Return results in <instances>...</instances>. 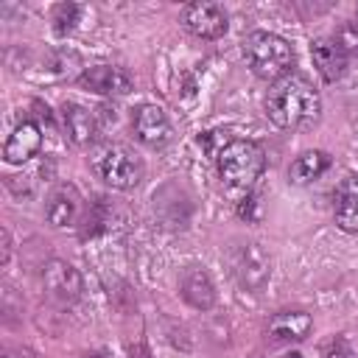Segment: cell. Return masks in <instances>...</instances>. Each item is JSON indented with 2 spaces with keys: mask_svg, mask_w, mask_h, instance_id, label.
<instances>
[{
  "mask_svg": "<svg viewBox=\"0 0 358 358\" xmlns=\"http://www.w3.org/2000/svg\"><path fill=\"white\" fill-rule=\"evenodd\" d=\"M266 115L280 129L305 131V129L316 126V120L322 115V98H319L316 87L305 76L288 73L285 78H280L268 90V95H266Z\"/></svg>",
  "mask_w": 358,
  "mask_h": 358,
  "instance_id": "cell-1",
  "label": "cell"
},
{
  "mask_svg": "<svg viewBox=\"0 0 358 358\" xmlns=\"http://www.w3.org/2000/svg\"><path fill=\"white\" fill-rule=\"evenodd\" d=\"M221 185L235 193H249L266 168V154L255 140H227L215 154Z\"/></svg>",
  "mask_w": 358,
  "mask_h": 358,
  "instance_id": "cell-2",
  "label": "cell"
},
{
  "mask_svg": "<svg viewBox=\"0 0 358 358\" xmlns=\"http://www.w3.org/2000/svg\"><path fill=\"white\" fill-rule=\"evenodd\" d=\"M90 168H92V173L103 185H109L115 190H131V187H137L143 182V173H145L143 159L129 145L109 143V140L92 145V151H90Z\"/></svg>",
  "mask_w": 358,
  "mask_h": 358,
  "instance_id": "cell-3",
  "label": "cell"
},
{
  "mask_svg": "<svg viewBox=\"0 0 358 358\" xmlns=\"http://www.w3.org/2000/svg\"><path fill=\"white\" fill-rule=\"evenodd\" d=\"M241 50H243L249 70L263 81L285 78L294 64V48L271 31H252L241 42Z\"/></svg>",
  "mask_w": 358,
  "mask_h": 358,
  "instance_id": "cell-4",
  "label": "cell"
},
{
  "mask_svg": "<svg viewBox=\"0 0 358 358\" xmlns=\"http://www.w3.org/2000/svg\"><path fill=\"white\" fill-rule=\"evenodd\" d=\"M229 266L235 280L246 291H260L271 274V257L268 252L255 241H241L229 249Z\"/></svg>",
  "mask_w": 358,
  "mask_h": 358,
  "instance_id": "cell-5",
  "label": "cell"
},
{
  "mask_svg": "<svg viewBox=\"0 0 358 358\" xmlns=\"http://www.w3.org/2000/svg\"><path fill=\"white\" fill-rule=\"evenodd\" d=\"M42 285H45V294L59 302V305H73L78 302L81 291H84V282H81V274L67 263V260H48L42 266Z\"/></svg>",
  "mask_w": 358,
  "mask_h": 358,
  "instance_id": "cell-6",
  "label": "cell"
},
{
  "mask_svg": "<svg viewBox=\"0 0 358 358\" xmlns=\"http://www.w3.org/2000/svg\"><path fill=\"white\" fill-rule=\"evenodd\" d=\"M182 25L199 36V39H218L227 34L229 22H227V11L218 3H207V0H196L187 3L182 8Z\"/></svg>",
  "mask_w": 358,
  "mask_h": 358,
  "instance_id": "cell-7",
  "label": "cell"
},
{
  "mask_svg": "<svg viewBox=\"0 0 358 358\" xmlns=\"http://www.w3.org/2000/svg\"><path fill=\"white\" fill-rule=\"evenodd\" d=\"M131 129H134V137L151 148H162L173 134L165 109L157 103H140L131 112Z\"/></svg>",
  "mask_w": 358,
  "mask_h": 358,
  "instance_id": "cell-8",
  "label": "cell"
},
{
  "mask_svg": "<svg viewBox=\"0 0 358 358\" xmlns=\"http://www.w3.org/2000/svg\"><path fill=\"white\" fill-rule=\"evenodd\" d=\"M78 84L95 95H126L131 90V76L117 64H95L78 76Z\"/></svg>",
  "mask_w": 358,
  "mask_h": 358,
  "instance_id": "cell-9",
  "label": "cell"
},
{
  "mask_svg": "<svg viewBox=\"0 0 358 358\" xmlns=\"http://www.w3.org/2000/svg\"><path fill=\"white\" fill-rule=\"evenodd\" d=\"M179 294L196 310H210L215 305V285L204 266H185L179 274Z\"/></svg>",
  "mask_w": 358,
  "mask_h": 358,
  "instance_id": "cell-10",
  "label": "cell"
},
{
  "mask_svg": "<svg viewBox=\"0 0 358 358\" xmlns=\"http://www.w3.org/2000/svg\"><path fill=\"white\" fill-rule=\"evenodd\" d=\"M62 123H64V131L67 137L76 143V145H90L95 143L98 131H101V120H98V112L95 109H87L81 103H73L67 101L62 106Z\"/></svg>",
  "mask_w": 358,
  "mask_h": 358,
  "instance_id": "cell-11",
  "label": "cell"
},
{
  "mask_svg": "<svg viewBox=\"0 0 358 358\" xmlns=\"http://www.w3.org/2000/svg\"><path fill=\"white\" fill-rule=\"evenodd\" d=\"M39 148H42V129H39L34 120H22V123L11 131V137L6 140L3 157H6L8 165H22V162H28L31 157H36Z\"/></svg>",
  "mask_w": 358,
  "mask_h": 358,
  "instance_id": "cell-12",
  "label": "cell"
},
{
  "mask_svg": "<svg viewBox=\"0 0 358 358\" xmlns=\"http://www.w3.org/2000/svg\"><path fill=\"white\" fill-rule=\"evenodd\" d=\"M310 59H313V67L319 70V76L324 78V81H338L341 76H344V70H347V62H350V56L338 48V42L330 36V39H316V42H310Z\"/></svg>",
  "mask_w": 358,
  "mask_h": 358,
  "instance_id": "cell-13",
  "label": "cell"
},
{
  "mask_svg": "<svg viewBox=\"0 0 358 358\" xmlns=\"http://www.w3.org/2000/svg\"><path fill=\"white\" fill-rule=\"evenodd\" d=\"M78 210H81V196L73 185H59L50 196H48V204H45V218L50 227H70L76 224L78 218Z\"/></svg>",
  "mask_w": 358,
  "mask_h": 358,
  "instance_id": "cell-14",
  "label": "cell"
},
{
  "mask_svg": "<svg viewBox=\"0 0 358 358\" xmlns=\"http://www.w3.org/2000/svg\"><path fill=\"white\" fill-rule=\"evenodd\" d=\"M310 327H313V319L305 310H277L268 319V336L277 344L302 341V338H308Z\"/></svg>",
  "mask_w": 358,
  "mask_h": 358,
  "instance_id": "cell-15",
  "label": "cell"
},
{
  "mask_svg": "<svg viewBox=\"0 0 358 358\" xmlns=\"http://www.w3.org/2000/svg\"><path fill=\"white\" fill-rule=\"evenodd\" d=\"M333 215L344 232H358V176L350 173L333 193Z\"/></svg>",
  "mask_w": 358,
  "mask_h": 358,
  "instance_id": "cell-16",
  "label": "cell"
},
{
  "mask_svg": "<svg viewBox=\"0 0 358 358\" xmlns=\"http://www.w3.org/2000/svg\"><path fill=\"white\" fill-rule=\"evenodd\" d=\"M330 168V154L327 151H302L291 165H288V179L294 185H310L313 179H319L324 171Z\"/></svg>",
  "mask_w": 358,
  "mask_h": 358,
  "instance_id": "cell-17",
  "label": "cell"
},
{
  "mask_svg": "<svg viewBox=\"0 0 358 358\" xmlns=\"http://www.w3.org/2000/svg\"><path fill=\"white\" fill-rule=\"evenodd\" d=\"M78 17H81V6H76V3H62V6H56V8H53V31H56L59 36L70 34V31L76 28Z\"/></svg>",
  "mask_w": 358,
  "mask_h": 358,
  "instance_id": "cell-18",
  "label": "cell"
},
{
  "mask_svg": "<svg viewBox=\"0 0 358 358\" xmlns=\"http://www.w3.org/2000/svg\"><path fill=\"white\" fill-rule=\"evenodd\" d=\"M333 39L338 42V48L350 56V53H358V25L355 22H344L336 34H333Z\"/></svg>",
  "mask_w": 358,
  "mask_h": 358,
  "instance_id": "cell-19",
  "label": "cell"
},
{
  "mask_svg": "<svg viewBox=\"0 0 358 358\" xmlns=\"http://www.w3.org/2000/svg\"><path fill=\"white\" fill-rule=\"evenodd\" d=\"M322 358H355V350L350 347V341L344 336H336L324 344L322 350Z\"/></svg>",
  "mask_w": 358,
  "mask_h": 358,
  "instance_id": "cell-20",
  "label": "cell"
},
{
  "mask_svg": "<svg viewBox=\"0 0 358 358\" xmlns=\"http://www.w3.org/2000/svg\"><path fill=\"white\" fill-rule=\"evenodd\" d=\"M129 358H151V352H148V347H145V344H137V347H131V350H129Z\"/></svg>",
  "mask_w": 358,
  "mask_h": 358,
  "instance_id": "cell-21",
  "label": "cell"
},
{
  "mask_svg": "<svg viewBox=\"0 0 358 358\" xmlns=\"http://www.w3.org/2000/svg\"><path fill=\"white\" fill-rule=\"evenodd\" d=\"M84 358H109V355H106V352H87Z\"/></svg>",
  "mask_w": 358,
  "mask_h": 358,
  "instance_id": "cell-22",
  "label": "cell"
},
{
  "mask_svg": "<svg viewBox=\"0 0 358 358\" xmlns=\"http://www.w3.org/2000/svg\"><path fill=\"white\" fill-rule=\"evenodd\" d=\"M280 358H302V352L294 350V352H285V355H280Z\"/></svg>",
  "mask_w": 358,
  "mask_h": 358,
  "instance_id": "cell-23",
  "label": "cell"
}]
</instances>
